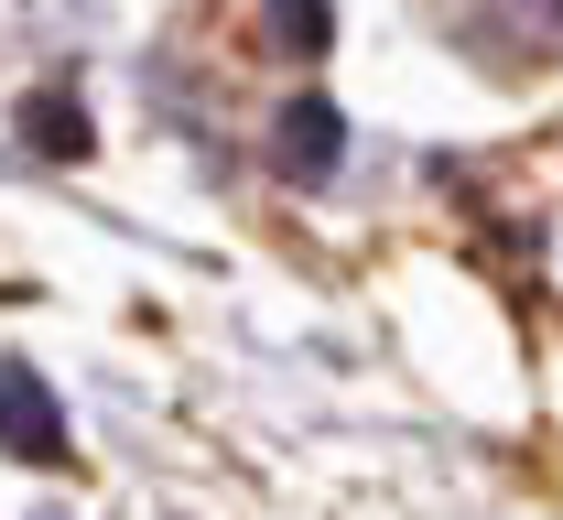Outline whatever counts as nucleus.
I'll use <instances>...</instances> for the list:
<instances>
[{"label":"nucleus","mask_w":563,"mask_h":520,"mask_svg":"<svg viewBox=\"0 0 563 520\" xmlns=\"http://www.w3.org/2000/svg\"><path fill=\"white\" fill-rule=\"evenodd\" d=\"M0 455H22V466H66V412H55V390L22 369V358H0Z\"/></svg>","instance_id":"obj_1"},{"label":"nucleus","mask_w":563,"mask_h":520,"mask_svg":"<svg viewBox=\"0 0 563 520\" xmlns=\"http://www.w3.org/2000/svg\"><path fill=\"white\" fill-rule=\"evenodd\" d=\"M336 152H347V131H336L325 98H292V109H282V174H292V185H325Z\"/></svg>","instance_id":"obj_2"},{"label":"nucleus","mask_w":563,"mask_h":520,"mask_svg":"<svg viewBox=\"0 0 563 520\" xmlns=\"http://www.w3.org/2000/svg\"><path fill=\"white\" fill-rule=\"evenodd\" d=\"M22 142L55 152V163H76V152H87V109H76V87H33V109H22Z\"/></svg>","instance_id":"obj_3"},{"label":"nucleus","mask_w":563,"mask_h":520,"mask_svg":"<svg viewBox=\"0 0 563 520\" xmlns=\"http://www.w3.org/2000/svg\"><path fill=\"white\" fill-rule=\"evenodd\" d=\"M261 33H272L282 55H314V44L336 33V11H325V0H272V11H261Z\"/></svg>","instance_id":"obj_4"}]
</instances>
